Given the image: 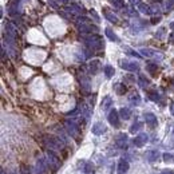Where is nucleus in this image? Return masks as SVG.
I'll use <instances>...</instances> for the list:
<instances>
[{"label":"nucleus","instance_id":"1","mask_svg":"<svg viewBox=\"0 0 174 174\" xmlns=\"http://www.w3.org/2000/svg\"><path fill=\"white\" fill-rule=\"evenodd\" d=\"M47 157H48V163H50V166H51L54 170L59 169V166H60V159L58 158V157H56L54 153H48V154H47Z\"/></svg>","mask_w":174,"mask_h":174},{"label":"nucleus","instance_id":"2","mask_svg":"<svg viewBox=\"0 0 174 174\" xmlns=\"http://www.w3.org/2000/svg\"><path fill=\"white\" fill-rule=\"evenodd\" d=\"M129 162H127L126 159H120L118 162V167H117V170H118V174H125L129 172Z\"/></svg>","mask_w":174,"mask_h":174},{"label":"nucleus","instance_id":"3","mask_svg":"<svg viewBox=\"0 0 174 174\" xmlns=\"http://www.w3.org/2000/svg\"><path fill=\"white\" fill-rule=\"evenodd\" d=\"M146 159L150 161V162H155V161L159 159V153L157 150H150V151L146 153Z\"/></svg>","mask_w":174,"mask_h":174},{"label":"nucleus","instance_id":"4","mask_svg":"<svg viewBox=\"0 0 174 174\" xmlns=\"http://www.w3.org/2000/svg\"><path fill=\"white\" fill-rule=\"evenodd\" d=\"M35 169H36V174H43V173L46 172V163H44V161H43L42 158L38 159Z\"/></svg>","mask_w":174,"mask_h":174},{"label":"nucleus","instance_id":"5","mask_svg":"<svg viewBox=\"0 0 174 174\" xmlns=\"http://www.w3.org/2000/svg\"><path fill=\"white\" fill-rule=\"evenodd\" d=\"M109 120H110V123L114 126H119V119H118V114H117V111L114 110V111L110 113V115H109Z\"/></svg>","mask_w":174,"mask_h":174},{"label":"nucleus","instance_id":"6","mask_svg":"<svg viewBox=\"0 0 174 174\" xmlns=\"http://www.w3.org/2000/svg\"><path fill=\"white\" fill-rule=\"evenodd\" d=\"M146 141H147V137L145 134H141V135H138L135 139H134V143H135V146H142Z\"/></svg>","mask_w":174,"mask_h":174},{"label":"nucleus","instance_id":"7","mask_svg":"<svg viewBox=\"0 0 174 174\" xmlns=\"http://www.w3.org/2000/svg\"><path fill=\"white\" fill-rule=\"evenodd\" d=\"M105 131H106V127H105V125H102V123H96V125L92 127V133L94 134H102Z\"/></svg>","mask_w":174,"mask_h":174},{"label":"nucleus","instance_id":"8","mask_svg":"<svg viewBox=\"0 0 174 174\" xmlns=\"http://www.w3.org/2000/svg\"><path fill=\"white\" fill-rule=\"evenodd\" d=\"M126 143H127V138L126 135H120L118 141H117V145H118L120 149H123V147H126Z\"/></svg>","mask_w":174,"mask_h":174},{"label":"nucleus","instance_id":"9","mask_svg":"<svg viewBox=\"0 0 174 174\" xmlns=\"http://www.w3.org/2000/svg\"><path fill=\"white\" fill-rule=\"evenodd\" d=\"M122 67H125L126 70H130V71H135V70H138V66H137L135 63H129V62H125L122 64Z\"/></svg>","mask_w":174,"mask_h":174},{"label":"nucleus","instance_id":"10","mask_svg":"<svg viewBox=\"0 0 174 174\" xmlns=\"http://www.w3.org/2000/svg\"><path fill=\"white\" fill-rule=\"evenodd\" d=\"M83 172H85L86 174H90L94 172V165L91 162H86L85 163V167H83Z\"/></svg>","mask_w":174,"mask_h":174},{"label":"nucleus","instance_id":"11","mask_svg":"<svg viewBox=\"0 0 174 174\" xmlns=\"http://www.w3.org/2000/svg\"><path fill=\"white\" fill-rule=\"evenodd\" d=\"M145 119H146L147 123H150V125H155L157 123V119H155V117H154L153 114H146Z\"/></svg>","mask_w":174,"mask_h":174},{"label":"nucleus","instance_id":"12","mask_svg":"<svg viewBox=\"0 0 174 174\" xmlns=\"http://www.w3.org/2000/svg\"><path fill=\"white\" fill-rule=\"evenodd\" d=\"M120 115H122V118L129 119L130 118V110L129 109H122L120 110Z\"/></svg>","mask_w":174,"mask_h":174},{"label":"nucleus","instance_id":"13","mask_svg":"<svg viewBox=\"0 0 174 174\" xmlns=\"http://www.w3.org/2000/svg\"><path fill=\"white\" fill-rule=\"evenodd\" d=\"M20 174H31V172H30V167L27 165H22V166H20Z\"/></svg>","mask_w":174,"mask_h":174},{"label":"nucleus","instance_id":"14","mask_svg":"<svg viewBox=\"0 0 174 174\" xmlns=\"http://www.w3.org/2000/svg\"><path fill=\"white\" fill-rule=\"evenodd\" d=\"M163 159H165L166 161V162H173V161H174V157L172 155V154H163Z\"/></svg>","mask_w":174,"mask_h":174},{"label":"nucleus","instance_id":"15","mask_svg":"<svg viewBox=\"0 0 174 174\" xmlns=\"http://www.w3.org/2000/svg\"><path fill=\"white\" fill-rule=\"evenodd\" d=\"M110 103H111V99H110L109 96H107V98L105 99V102L102 103V107H103V109H107V107L110 106Z\"/></svg>","mask_w":174,"mask_h":174},{"label":"nucleus","instance_id":"16","mask_svg":"<svg viewBox=\"0 0 174 174\" xmlns=\"http://www.w3.org/2000/svg\"><path fill=\"white\" fill-rule=\"evenodd\" d=\"M105 71H106V75H107V76H111L113 74H114V70H113L110 66H107V67H106V68H105Z\"/></svg>","mask_w":174,"mask_h":174},{"label":"nucleus","instance_id":"17","mask_svg":"<svg viewBox=\"0 0 174 174\" xmlns=\"http://www.w3.org/2000/svg\"><path fill=\"white\" fill-rule=\"evenodd\" d=\"M161 174H174V170H165V172H162Z\"/></svg>","mask_w":174,"mask_h":174},{"label":"nucleus","instance_id":"18","mask_svg":"<svg viewBox=\"0 0 174 174\" xmlns=\"http://www.w3.org/2000/svg\"><path fill=\"white\" fill-rule=\"evenodd\" d=\"M0 174H5V172H4V170H2V173H0Z\"/></svg>","mask_w":174,"mask_h":174},{"label":"nucleus","instance_id":"19","mask_svg":"<svg viewBox=\"0 0 174 174\" xmlns=\"http://www.w3.org/2000/svg\"><path fill=\"white\" fill-rule=\"evenodd\" d=\"M172 111H173V114H174V106L172 107Z\"/></svg>","mask_w":174,"mask_h":174}]
</instances>
